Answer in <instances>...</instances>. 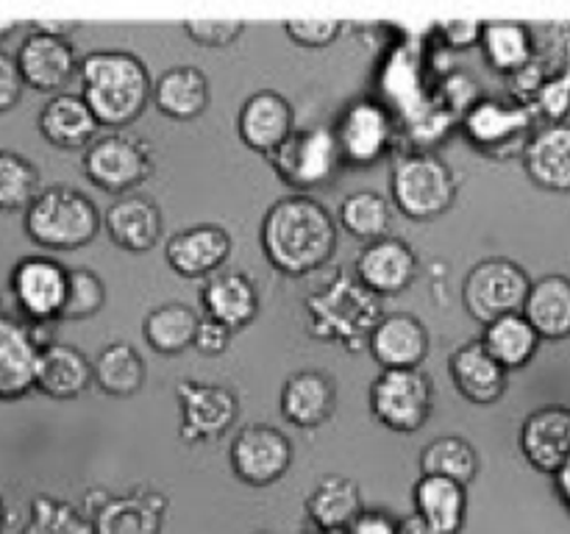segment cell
Returning <instances> with one entry per match:
<instances>
[{
  "label": "cell",
  "instance_id": "obj_1",
  "mask_svg": "<svg viewBox=\"0 0 570 534\" xmlns=\"http://www.w3.org/2000/svg\"><path fill=\"white\" fill-rule=\"evenodd\" d=\"M267 261L284 276L301 278L321 270L337 250V226L309 195H287L267 209L259 228Z\"/></svg>",
  "mask_w": 570,
  "mask_h": 534
},
{
  "label": "cell",
  "instance_id": "obj_2",
  "mask_svg": "<svg viewBox=\"0 0 570 534\" xmlns=\"http://www.w3.org/2000/svg\"><path fill=\"white\" fill-rule=\"evenodd\" d=\"M81 100L98 126L122 128L137 120L150 103V72L128 50H92L78 61Z\"/></svg>",
  "mask_w": 570,
  "mask_h": 534
},
{
  "label": "cell",
  "instance_id": "obj_3",
  "mask_svg": "<svg viewBox=\"0 0 570 534\" xmlns=\"http://www.w3.org/2000/svg\"><path fill=\"white\" fill-rule=\"evenodd\" d=\"M31 243L48 250H78L100 231V211L89 195L72 187L39 189L22 217Z\"/></svg>",
  "mask_w": 570,
  "mask_h": 534
},
{
  "label": "cell",
  "instance_id": "obj_4",
  "mask_svg": "<svg viewBox=\"0 0 570 534\" xmlns=\"http://www.w3.org/2000/svg\"><path fill=\"white\" fill-rule=\"evenodd\" d=\"M390 192L401 215L410 220H434L454 206L460 184L454 170L440 156L417 150L401 156L393 165Z\"/></svg>",
  "mask_w": 570,
  "mask_h": 534
},
{
  "label": "cell",
  "instance_id": "obj_5",
  "mask_svg": "<svg viewBox=\"0 0 570 534\" xmlns=\"http://www.w3.org/2000/svg\"><path fill=\"white\" fill-rule=\"evenodd\" d=\"M273 170L278 172L284 184L298 189H317L323 184H332L343 170V156H340L334 131L326 126L295 128L282 145L271 154Z\"/></svg>",
  "mask_w": 570,
  "mask_h": 534
},
{
  "label": "cell",
  "instance_id": "obj_6",
  "mask_svg": "<svg viewBox=\"0 0 570 534\" xmlns=\"http://www.w3.org/2000/svg\"><path fill=\"white\" fill-rule=\"evenodd\" d=\"M529 287H532V278L518 261L493 256L473 265V270L468 273L462 284V300H465L468 315L488 326L504 315H518L523 309Z\"/></svg>",
  "mask_w": 570,
  "mask_h": 534
},
{
  "label": "cell",
  "instance_id": "obj_7",
  "mask_svg": "<svg viewBox=\"0 0 570 534\" xmlns=\"http://www.w3.org/2000/svg\"><path fill=\"white\" fill-rule=\"evenodd\" d=\"M432 398V376L421 367L382 370L371 384V412L390 432H417L429 421Z\"/></svg>",
  "mask_w": 570,
  "mask_h": 534
},
{
  "label": "cell",
  "instance_id": "obj_8",
  "mask_svg": "<svg viewBox=\"0 0 570 534\" xmlns=\"http://www.w3.org/2000/svg\"><path fill=\"white\" fill-rule=\"evenodd\" d=\"M538 128V115L532 106L515 103V100L501 98H479L471 109L462 115V131L476 145L479 150L490 156L515 154L527 148L529 137Z\"/></svg>",
  "mask_w": 570,
  "mask_h": 534
},
{
  "label": "cell",
  "instance_id": "obj_9",
  "mask_svg": "<svg viewBox=\"0 0 570 534\" xmlns=\"http://www.w3.org/2000/svg\"><path fill=\"white\" fill-rule=\"evenodd\" d=\"M345 165L371 167L382 161L395 145V117L382 100H351L332 128Z\"/></svg>",
  "mask_w": 570,
  "mask_h": 534
},
{
  "label": "cell",
  "instance_id": "obj_10",
  "mask_svg": "<svg viewBox=\"0 0 570 534\" xmlns=\"http://www.w3.org/2000/svg\"><path fill=\"white\" fill-rule=\"evenodd\" d=\"M83 176L104 192H131L154 172V156L142 142L122 134L95 137L83 150Z\"/></svg>",
  "mask_w": 570,
  "mask_h": 534
},
{
  "label": "cell",
  "instance_id": "obj_11",
  "mask_svg": "<svg viewBox=\"0 0 570 534\" xmlns=\"http://www.w3.org/2000/svg\"><path fill=\"white\" fill-rule=\"evenodd\" d=\"M228 459H232V471L237 473V478H243L250 487H267L289 471L293 443L287 434L267 423H250V426L239 428V434L234 437Z\"/></svg>",
  "mask_w": 570,
  "mask_h": 534
},
{
  "label": "cell",
  "instance_id": "obj_12",
  "mask_svg": "<svg viewBox=\"0 0 570 534\" xmlns=\"http://www.w3.org/2000/svg\"><path fill=\"white\" fill-rule=\"evenodd\" d=\"M11 298L17 309L33 323H48L61 315L67 295V267L50 256H26L11 267Z\"/></svg>",
  "mask_w": 570,
  "mask_h": 534
},
{
  "label": "cell",
  "instance_id": "obj_13",
  "mask_svg": "<svg viewBox=\"0 0 570 534\" xmlns=\"http://www.w3.org/2000/svg\"><path fill=\"white\" fill-rule=\"evenodd\" d=\"M178 404H181V439L184 443H204L220 437L234 426L239 415L237 395L223 384L193 382L181 378L176 384Z\"/></svg>",
  "mask_w": 570,
  "mask_h": 534
},
{
  "label": "cell",
  "instance_id": "obj_14",
  "mask_svg": "<svg viewBox=\"0 0 570 534\" xmlns=\"http://www.w3.org/2000/svg\"><path fill=\"white\" fill-rule=\"evenodd\" d=\"M354 270L362 287L371 289L376 298H390L406 293L417 278V254L406 239L387 234L362 248Z\"/></svg>",
  "mask_w": 570,
  "mask_h": 534
},
{
  "label": "cell",
  "instance_id": "obj_15",
  "mask_svg": "<svg viewBox=\"0 0 570 534\" xmlns=\"http://www.w3.org/2000/svg\"><path fill=\"white\" fill-rule=\"evenodd\" d=\"M232 254V237L223 226L198 222L173 234L165 245V259L181 278L215 276Z\"/></svg>",
  "mask_w": 570,
  "mask_h": 534
},
{
  "label": "cell",
  "instance_id": "obj_16",
  "mask_svg": "<svg viewBox=\"0 0 570 534\" xmlns=\"http://www.w3.org/2000/svg\"><path fill=\"white\" fill-rule=\"evenodd\" d=\"M14 61L22 76V83L37 89V92L59 95V89L67 87L72 72L78 70V59L70 39L48 37V33L37 31H31L22 39Z\"/></svg>",
  "mask_w": 570,
  "mask_h": 534
},
{
  "label": "cell",
  "instance_id": "obj_17",
  "mask_svg": "<svg viewBox=\"0 0 570 534\" xmlns=\"http://www.w3.org/2000/svg\"><path fill=\"white\" fill-rule=\"evenodd\" d=\"M295 131L293 103L276 89L250 95L237 115V134L250 150L271 156Z\"/></svg>",
  "mask_w": 570,
  "mask_h": 534
},
{
  "label": "cell",
  "instance_id": "obj_18",
  "mask_svg": "<svg viewBox=\"0 0 570 534\" xmlns=\"http://www.w3.org/2000/svg\"><path fill=\"white\" fill-rule=\"evenodd\" d=\"M373 359L382 370H404V367H421L429 354V332L421 317L410 312H393L382 315L367 337Z\"/></svg>",
  "mask_w": 570,
  "mask_h": 534
},
{
  "label": "cell",
  "instance_id": "obj_19",
  "mask_svg": "<svg viewBox=\"0 0 570 534\" xmlns=\"http://www.w3.org/2000/svg\"><path fill=\"white\" fill-rule=\"evenodd\" d=\"M521 451L534 471L554 476L570 459L568 406H543V409H534L521 426Z\"/></svg>",
  "mask_w": 570,
  "mask_h": 534
},
{
  "label": "cell",
  "instance_id": "obj_20",
  "mask_svg": "<svg viewBox=\"0 0 570 534\" xmlns=\"http://www.w3.org/2000/svg\"><path fill=\"white\" fill-rule=\"evenodd\" d=\"M451 382H454L456 393L465 400L476 406H490L501 400V395L510 387V370L499 365L493 356L484 350L482 339H471V343L460 345L449 359Z\"/></svg>",
  "mask_w": 570,
  "mask_h": 534
},
{
  "label": "cell",
  "instance_id": "obj_21",
  "mask_svg": "<svg viewBox=\"0 0 570 534\" xmlns=\"http://www.w3.org/2000/svg\"><path fill=\"white\" fill-rule=\"evenodd\" d=\"M92 384V362L76 345L53 343L39 348L33 389L56 400H72Z\"/></svg>",
  "mask_w": 570,
  "mask_h": 534
},
{
  "label": "cell",
  "instance_id": "obj_22",
  "mask_svg": "<svg viewBox=\"0 0 570 534\" xmlns=\"http://www.w3.org/2000/svg\"><path fill=\"white\" fill-rule=\"evenodd\" d=\"M523 167L538 187L570 192V122H546L534 128L523 148Z\"/></svg>",
  "mask_w": 570,
  "mask_h": 534
},
{
  "label": "cell",
  "instance_id": "obj_23",
  "mask_svg": "<svg viewBox=\"0 0 570 534\" xmlns=\"http://www.w3.org/2000/svg\"><path fill=\"white\" fill-rule=\"evenodd\" d=\"M39 343L31 326L0 312V400H17L33 389Z\"/></svg>",
  "mask_w": 570,
  "mask_h": 534
},
{
  "label": "cell",
  "instance_id": "obj_24",
  "mask_svg": "<svg viewBox=\"0 0 570 534\" xmlns=\"http://www.w3.org/2000/svg\"><path fill=\"white\" fill-rule=\"evenodd\" d=\"M337 409V387L328 373L298 370L282 387V415L295 428H321Z\"/></svg>",
  "mask_w": 570,
  "mask_h": 534
},
{
  "label": "cell",
  "instance_id": "obj_25",
  "mask_svg": "<svg viewBox=\"0 0 570 534\" xmlns=\"http://www.w3.org/2000/svg\"><path fill=\"white\" fill-rule=\"evenodd\" d=\"M200 304H204L206 317L237 332L259 315V289L245 273H215L200 289Z\"/></svg>",
  "mask_w": 570,
  "mask_h": 534
},
{
  "label": "cell",
  "instance_id": "obj_26",
  "mask_svg": "<svg viewBox=\"0 0 570 534\" xmlns=\"http://www.w3.org/2000/svg\"><path fill=\"white\" fill-rule=\"evenodd\" d=\"M100 226H106V234L117 248L145 254L161 237V211L154 198L128 195V198H120L106 209V217H100Z\"/></svg>",
  "mask_w": 570,
  "mask_h": 534
},
{
  "label": "cell",
  "instance_id": "obj_27",
  "mask_svg": "<svg viewBox=\"0 0 570 534\" xmlns=\"http://www.w3.org/2000/svg\"><path fill=\"white\" fill-rule=\"evenodd\" d=\"M98 120L81 95L59 92L39 111V134L61 150H87V145L98 137Z\"/></svg>",
  "mask_w": 570,
  "mask_h": 534
},
{
  "label": "cell",
  "instance_id": "obj_28",
  "mask_svg": "<svg viewBox=\"0 0 570 534\" xmlns=\"http://www.w3.org/2000/svg\"><path fill=\"white\" fill-rule=\"evenodd\" d=\"M521 315L538 332L540 339L570 337V278L562 273L538 278L529 287Z\"/></svg>",
  "mask_w": 570,
  "mask_h": 534
},
{
  "label": "cell",
  "instance_id": "obj_29",
  "mask_svg": "<svg viewBox=\"0 0 570 534\" xmlns=\"http://www.w3.org/2000/svg\"><path fill=\"white\" fill-rule=\"evenodd\" d=\"M479 48H482L490 70L510 78L527 65H532V59L538 56V37H534V28L527 26V22L493 20L482 26Z\"/></svg>",
  "mask_w": 570,
  "mask_h": 534
},
{
  "label": "cell",
  "instance_id": "obj_30",
  "mask_svg": "<svg viewBox=\"0 0 570 534\" xmlns=\"http://www.w3.org/2000/svg\"><path fill=\"white\" fill-rule=\"evenodd\" d=\"M150 100L170 120H195L209 106V81L200 67H170L154 83Z\"/></svg>",
  "mask_w": 570,
  "mask_h": 534
},
{
  "label": "cell",
  "instance_id": "obj_31",
  "mask_svg": "<svg viewBox=\"0 0 570 534\" xmlns=\"http://www.w3.org/2000/svg\"><path fill=\"white\" fill-rule=\"evenodd\" d=\"M412 498L417 517H423L438 534H460L465 526L468 495L462 484L443 476H421Z\"/></svg>",
  "mask_w": 570,
  "mask_h": 534
},
{
  "label": "cell",
  "instance_id": "obj_32",
  "mask_svg": "<svg viewBox=\"0 0 570 534\" xmlns=\"http://www.w3.org/2000/svg\"><path fill=\"white\" fill-rule=\"evenodd\" d=\"M482 345L504 370H518V367H527L534 359L540 348V337L529 326L527 317L518 312V315H504L499 320L488 323L482 334Z\"/></svg>",
  "mask_w": 570,
  "mask_h": 534
},
{
  "label": "cell",
  "instance_id": "obj_33",
  "mask_svg": "<svg viewBox=\"0 0 570 534\" xmlns=\"http://www.w3.org/2000/svg\"><path fill=\"white\" fill-rule=\"evenodd\" d=\"M165 501L154 504V495H122L106 498L95 512V534H159Z\"/></svg>",
  "mask_w": 570,
  "mask_h": 534
},
{
  "label": "cell",
  "instance_id": "obj_34",
  "mask_svg": "<svg viewBox=\"0 0 570 534\" xmlns=\"http://www.w3.org/2000/svg\"><path fill=\"white\" fill-rule=\"evenodd\" d=\"M200 315L193 306L181 300H170L156 309H150L142 320V337L156 354H181L193 345L195 328H198Z\"/></svg>",
  "mask_w": 570,
  "mask_h": 534
},
{
  "label": "cell",
  "instance_id": "obj_35",
  "mask_svg": "<svg viewBox=\"0 0 570 534\" xmlns=\"http://www.w3.org/2000/svg\"><path fill=\"white\" fill-rule=\"evenodd\" d=\"M306 512L317 528H343L345 532L365 510H362V493L356 482L343 476H326L312 490Z\"/></svg>",
  "mask_w": 570,
  "mask_h": 534
},
{
  "label": "cell",
  "instance_id": "obj_36",
  "mask_svg": "<svg viewBox=\"0 0 570 534\" xmlns=\"http://www.w3.org/2000/svg\"><path fill=\"white\" fill-rule=\"evenodd\" d=\"M92 382L104 393L126 398L145 384V359L128 343H109L92 362Z\"/></svg>",
  "mask_w": 570,
  "mask_h": 534
},
{
  "label": "cell",
  "instance_id": "obj_37",
  "mask_svg": "<svg viewBox=\"0 0 570 534\" xmlns=\"http://www.w3.org/2000/svg\"><path fill=\"white\" fill-rule=\"evenodd\" d=\"M421 473L451 478V482L468 487L479 473V454L468 439L454 437V434L438 437L421 451Z\"/></svg>",
  "mask_w": 570,
  "mask_h": 534
},
{
  "label": "cell",
  "instance_id": "obj_38",
  "mask_svg": "<svg viewBox=\"0 0 570 534\" xmlns=\"http://www.w3.org/2000/svg\"><path fill=\"white\" fill-rule=\"evenodd\" d=\"M390 222H393V206H390L387 198L371 192V189L351 192L340 204V226L356 239L376 243V239L387 237Z\"/></svg>",
  "mask_w": 570,
  "mask_h": 534
},
{
  "label": "cell",
  "instance_id": "obj_39",
  "mask_svg": "<svg viewBox=\"0 0 570 534\" xmlns=\"http://www.w3.org/2000/svg\"><path fill=\"white\" fill-rule=\"evenodd\" d=\"M39 170L17 150L0 148V211H20L37 198Z\"/></svg>",
  "mask_w": 570,
  "mask_h": 534
},
{
  "label": "cell",
  "instance_id": "obj_40",
  "mask_svg": "<svg viewBox=\"0 0 570 534\" xmlns=\"http://www.w3.org/2000/svg\"><path fill=\"white\" fill-rule=\"evenodd\" d=\"M20 534H95V528L92 521L67 501L37 495L31 501V515Z\"/></svg>",
  "mask_w": 570,
  "mask_h": 534
},
{
  "label": "cell",
  "instance_id": "obj_41",
  "mask_svg": "<svg viewBox=\"0 0 570 534\" xmlns=\"http://www.w3.org/2000/svg\"><path fill=\"white\" fill-rule=\"evenodd\" d=\"M106 306V284L89 267H67V295L61 320H87Z\"/></svg>",
  "mask_w": 570,
  "mask_h": 534
},
{
  "label": "cell",
  "instance_id": "obj_42",
  "mask_svg": "<svg viewBox=\"0 0 570 534\" xmlns=\"http://www.w3.org/2000/svg\"><path fill=\"white\" fill-rule=\"evenodd\" d=\"M532 111L546 122H566L570 115V65L551 72L532 98Z\"/></svg>",
  "mask_w": 570,
  "mask_h": 534
},
{
  "label": "cell",
  "instance_id": "obj_43",
  "mask_svg": "<svg viewBox=\"0 0 570 534\" xmlns=\"http://www.w3.org/2000/svg\"><path fill=\"white\" fill-rule=\"evenodd\" d=\"M343 31V20L334 17H289L284 20V33L304 48H326Z\"/></svg>",
  "mask_w": 570,
  "mask_h": 534
},
{
  "label": "cell",
  "instance_id": "obj_44",
  "mask_svg": "<svg viewBox=\"0 0 570 534\" xmlns=\"http://www.w3.org/2000/svg\"><path fill=\"white\" fill-rule=\"evenodd\" d=\"M184 33L193 39L195 44H204V48H228L232 42H237L245 33L243 20H184Z\"/></svg>",
  "mask_w": 570,
  "mask_h": 534
},
{
  "label": "cell",
  "instance_id": "obj_45",
  "mask_svg": "<svg viewBox=\"0 0 570 534\" xmlns=\"http://www.w3.org/2000/svg\"><path fill=\"white\" fill-rule=\"evenodd\" d=\"M543 37H546V48L538 50L540 59H543L551 70H560V67L570 65V20L546 22Z\"/></svg>",
  "mask_w": 570,
  "mask_h": 534
},
{
  "label": "cell",
  "instance_id": "obj_46",
  "mask_svg": "<svg viewBox=\"0 0 570 534\" xmlns=\"http://www.w3.org/2000/svg\"><path fill=\"white\" fill-rule=\"evenodd\" d=\"M22 92H26V83H22L20 70H17L14 56L0 50V115L14 109L22 100Z\"/></svg>",
  "mask_w": 570,
  "mask_h": 534
},
{
  "label": "cell",
  "instance_id": "obj_47",
  "mask_svg": "<svg viewBox=\"0 0 570 534\" xmlns=\"http://www.w3.org/2000/svg\"><path fill=\"white\" fill-rule=\"evenodd\" d=\"M232 334H234L232 328H226L223 323L212 320V317L204 315L198 320V328H195L193 345L200 350V354L217 356L228 348V343H232Z\"/></svg>",
  "mask_w": 570,
  "mask_h": 534
},
{
  "label": "cell",
  "instance_id": "obj_48",
  "mask_svg": "<svg viewBox=\"0 0 570 534\" xmlns=\"http://www.w3.org/2000/svg\"><path fill=\"white\" fill-rule=\"evenodd\" d=\"M482 20H445L438 26L440 39L454 50H468L482 39Z\"/></svg>",
  "mask_w": 570,
  "mask_h": 534
},
{
  "label": "cell",
  "instance_id": "obj_49",
  "mask_svg": "<svg viewBox=\"0 0 570 534\" xmlns=\"http://www.w3.org/2000/svg\"><path fill=\"white\" fill-rule=\"evenodd\" d=\"M348 534H395V521H390L384 512H362L348 528Z\"/></svg>",
  "mask_w": 570,
  "mask_h": 534
},
{
  "label": "cell",
  "instance_id": "obj_50",
  "mask_svg": "<svg viewBox=\"0 0 570 534\" xmlns=\"http://www.w3.org/2000/svg\"><path fill=\"white\" fill-rule=\"evenodd\" d=\"M37 33H48V37L70 39V33H76L78 22L76 20H33L31 22Z\"/></svg>",
  "mask_w": 570,
  "mask_h": 534
},
{
  "label": "cell",
  "instance_id": "obj_51",
  "mask_svg": "<svg viewBox=\"0 0 570 534\" xmlns=\"http://www.w3.org/2000/svg\"><path fill=\"white\" fill-rule=\"evenodd\" d=\"M395 534H438V532H434V528L429 526L423 517L410 515V517H404L401 523H395Z\"/></svg>",
  "mask_w": 570,
  "mask_h": 534
},
{
  "label": "cell",
  "instance_id": "obj_52",
  "mask_svg": "<svg viewBox=\"0 0 570 534\" xmlns=\"http://www.w3.org/2000/svg\"><path fill=\"white\" fill-rule=\"evenodd\" d=\"M554 487L560 493V501L566 504V510L570 512V459L554 473Z\"/></svg>",
  "mask_w": 570,
  "mask_h": 534
},
{
  "label": "cell",
  "instance_id": "obj_53",
  "mask_svg": "<svg viewBox=\"0 0 570 534\" xmlns=\"http://www.w3.org/2000/svg\"><path fill=\"white\" fill-rule=\"evenodd\" d=\"M14 28H17L14 20H0V44H3V39L9 37V33L14 31Z\"/></svg>",
  "mask_w": 570,
  "mask_h": 534
},
{
  "label": "cell",
  "instance_id": "obj_54",
  "mask_svg": "<svg viewBox=\"0 0 570 534\" xmlns=\"http://www.w3.org/2000/svg\"><path fill=\"white\" fill-rule=\"evenodd\" d=\"M6 528V504H3V495H0V534Z\"/></svg>",
  "mask_w": 570,
  "mask_h": 534
},
{
  "label": "cell",
  "instance_id": "obj_55",
  "mask_svg": "<svg viewBox=\"0 0 570 534\" xmlns=\"http://www.w3.org/2000/svg\"><path fill=\"white\" fill-rule=\"evenodd\" d=\"M315 534H348V532H343V528H317Z\"/></svg>",
  "mask_w": 570,
  "mask_h": 534
}]
</instances>
